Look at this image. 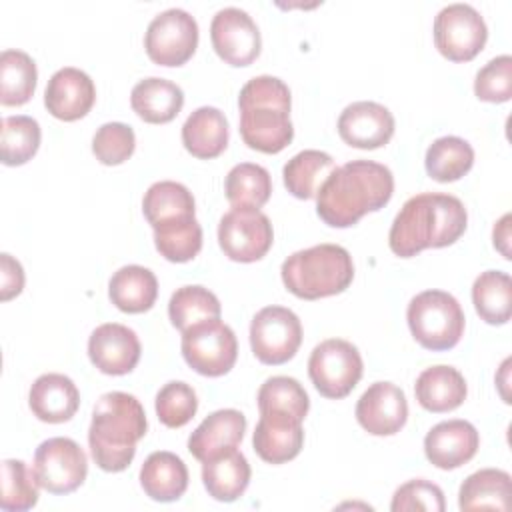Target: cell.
I'll return each instance as SVG.
<instances>
[{"mask_svg":"<svg viewBox=\"0 0 512 512\" xmlns=\"http://www.w3.org/2000/svg\"><path fill=\"white\" fill-rule=\"evenodd\" d=\"M290 104V88L284 80L268 74L248 80L238 96L244 144L264 154L282 152L294 138Z\"/></svg>","mask_w":512,"mask_h":512,"instance_id":"cell-4","label":"cell"},{"mask_svg":"<svg viewBox=\"0 0 512 512\" xmlns=\"http://www.w3.org/2000/svg\"><path fill=\"white\" fill-rule=\"evenodd\" d=\"M146 430V412L136 396L118 390L102 394L88 428V446L96 466L104 472L126 470Z\"/></svg>","mask_w":512,"mask_h":512,"instance_id":"cell-3","label":"cell"},{"mask_svg":"<svg viewBox=\"0 0 512 512\" xmlns=\"http://www.w3.org/2000/svg\"><path fill=\"white\" fill-rule=\"evenodd\" d=\"M182 356L202 376H224L238 356L236 334L220 318L194 324L182 332Z\"/></svg>","mask_w":512,"mask_h":512,"instance_id":"cell-8","label":"cell"},{"mask_svg":"<svg viewBox=\"0 0 512 512\" xmlns=\"http://www.w3.org/2000/svg\"><path fill=\"white\" fill-rule=\"evenodd\" d=\"M40 146V124L32 116H6L0 128V158L6 166L26 164Z\"/></svg>","mask_w":512,"mask_h":512,"instance_id":"cell-37","label":"cell"},{"mask_svg":"<svg viewBox=\"0 0 512 512\" xmlns=\"http://www.w3.org/2000/svg\"><path fill=\"white\" fill-rule=\"evenodd\" d=\"M300 418L282 410H260L252 446L268 464H284L296 458L304 446V428Z\"/></svg>","mask_w":512,"mask_h":512,"instance_id":"cell-17","label":"cell"},{"mask_svg":"<svg viewBox=\"0 0 512 512\" xmlns=\"http://www.w3.org/2000/svg\"><path fill=\"white\" fill-rule=\"evenodd\" d=\"M28 406L38 420L62 424L76 414L80 406V392L72 378L48 372L38 376L30 386Z\"/></svg>","mask_w":512,"mask_h":512,"instance_id":"cell-22","label":"cell"},{"mask_svg":"<svg viewBox=\"0 0 512 512\" xmlns=\"http://www.w3.org/2000/svg\"><path fill=\"white\" fill-rule=\"evenodd\" d=\"M136 148L134 130L124 122L102 124L92 138V152L96 160L106 166H116L126 162Z\"/></svg>","mask_w":512,"mask_h":512,"instance_id":"cell-42","label":"cell"},{"mask_svg":"<svg viewBox=\"0 0 512 512\" xmlns=\"http://www.w3.org/2000/svg\"><path fill=\"white\" fill-rule=\"evenodd\" d=\"M38 480L26 462L16 458L2 460V496L0 506L6 512L30 510L38 502Z\"/></svg>","mask_w":512,"mask_h":512,"instance_id":"cell-39","label":"cell"},{"mask_svg":"<svg viewBox=\"0 0 512 512\" xmlns=\"http://www.w3.org/2000/svg\"><path fill=\"white\" fill-rule=\"evenodd\" d=\"M488 28L480 12L464 2L444 6L434 18V44L452 62H468L480 54Z\"/></svg>","mask_w":512,"mask_h":512,"instance_id":"cell-9","label":"cell"},{"mask_svg":"<svg viewBox=\"0 0 512 512\" xmlns=\"http://www.w3.org/2000/svg\"><path fill=\"white\" fill-rule=\"evenodd\" d=\"M32 470L46 492L70 494L86 480L88 458L72 438L54 436L36 448Z\"/></svg>","mask_w":512,"mask_h":512,"instance_id":"cell-10","label":"cell"},{"mask_svg":"<svg viewBox=\"0 0 512 512\" xmlns=\"http://www.w3.org/2000/svg\"><path fill=\"white\" fill-rule=\"evenodd\" d=\"M112 304L126 314H140L154 306L158 296V280L152 270L128 264L118 268L108 282Z\"/></svg>","mask_w":512,"mask_h":512,"instance_id":"cell-28","label":"cell"},{"mask_svg":"<svg viewBox=\"0 0 512 512\" xmlns=\"http://www.w3.org/2000/svg\"><path fill=\"white\" fill-rule=\"evenodd\" d=\"M510 474L498 468H482L470 474L458 492L460 510H508L510 508Z\"/></svg>","mask_w":512,"mask_h":512,"instance_id":"cell-29","label":"cell"},{"mask_svg":"<svg viewBox=\"0 0 512 512\" xmlns=\"http://www.w3.org/2000/svg\"><path fill=\"white\" fill-rule=\"evenodd\" d=\"M224 192L232 208L258 210L272 194V180L264 166L240 162L226 174Z\"/></svg>","mask_w":512,"mask_h":512,"instance_id":"cell-32","label":"cell"},{"mask_svg":"<svg viewBox=\"0 0 512 512\" xmlns=\"http://www.w3.org/2000/svg\"><path fill=\"white\" fill-rule=\"evenodd\" d=\"M132 110L148 124H166L178 116L184 106V92L178 84L150 76L140 80L130 94Z\"/></svg>","mask_w":512,"mask_h":512,"instance_id":"cell-27","label":"cell"},{"mask_svg":"<svg viewBox=\"0 0 512 512\" xmlns=\"http://www.w3.org/2000/svg\"><path fill=\"white\" fill-rule=\"evenodd\" d=\"M210 40L216 54L230 66L252 64L262 48V38L252 16L236 6L222 8L210 24Z\"/></svg>","mask_w":512,"mask_h":512,"instance_id":"cell-14","label":"cell"},{"mask_svg":"<svg viewBox=\"0 0 512 512\" xmlns=\"http://www.w3.org/2000/svg\"><path fill=\"white\" fill-rule=\"evenodd\" d=\"M250 464L236 448L202 462V482L206 492L218 502L238 500L250 484Z\"/></svg>","mask_w":512,"mask_h":512,"instance_id":"cell-25","label":"cell"},{"mask_svg":"<svg viewBox=\"0 0 512 512\" xmlns=\"http://www.w3.org/2000/svg\"><path fill=\"white\" fill-rule=\"evenodd\" d=\"M302 344L300 318L284 306H266L250 322V346L254 356L268 366L294 358Z\"/></svg>","mask_w":512,"mask_h":512,"instance_id":"cell-12","label":"cell"},{"mask_svg":"<svg viewBox=\"0 0 512 512\" xmlns=\"http://www.w3.org/2000/svg\"><path fill=\"white\" fill-rule=\"evenodd\" d=\"M220 302L214 292L204 286L190 284L178 288L168 302V316L174 328L184 332L186 328L220 318Z\"/></svg>","mask_w":512,"mask_h":512,"instance_id":"cell-36","label":"cell"},{"mask_svg":"<svg viewBox=\"0 0 512 512\" xmlns=\"http://www.w3.org/2000/svg\"><path fill=\"white\" fill-rule=\"evenodd\" d=\"M140 340L136 332L118 322L100 324L88 338L90 362L110 376L132 372L140 360Z\"/></svg>","mask_w":512,"mask_h":512,"instance_id":"cell-16","label":"cell"},{"mask_svg":"<svg viewBox=\"0 0 512 512\" xmlns=\"http://www.w3.org/2000/svg\"><path fill=\"white\" fill-rule=\"evenodd\" d=\"M184 148L200 160L220 156L228 146V120L214 106L196 108L182 124Z\"/></svg>","mask_w":512,"mask_h":512,"instance_id":"cell-24","label":"cell"},{"mask_svg":"<svg viewBox=\"0 0 512 512\" xmlns=\"http://www.w3.org/2000/svg\"><path fill=\"white\" fill-rule=\"evenodd\" d=\"M338 134L352 148L374 150L388 144L392 138L394 116L386 106L378 102H352L340 112Z\"/></svg>","mask_w":512,"mask_h":512,"instance_id":"cell-18","label":"cell"},{"mask_svg":"<svg viewBox=\"0 0 512 512\" xmlns=\"http://www.w3.org/2000/svg\"><path fill=\"white\" fill-rule=\"evenodd\" d=\"M158 420L168 428H182L188 424L198 410V396L186 382L172 380L164 384L156 394Z\"/></svg>","mask_w":512,"mask_h":512,"instance_id":"cell-41","label":"cell"},{"mask_svg":"<svg viewBox=\"0 0 512 512\" xmlns=\"http://www.w3.org/2000/svg\"><path fill=\"white\" fill-rule=\"evenodd\" d=\"M444 508H446V502L440 486L422 478L402 484L394 492L392 504H390L392 512H412V510L444 512Z\"/></svg>","mask_w":512,"mask_h":512,"instance_id":"cell-44","label":"cell"},{"mask_svg":"<svg viewBox=\"0 0 512 512\" xmlns=\"http://www.w3.org/2000/svg\"><path fill=\"white\" fill-rule=\"evenodd\" d=\"M24 288V270L22 264L10 254H0V298L6 302L18 296Z\"/></svg>","mask_w":512,"mask_h":512,"instance_id":"cell-45","label":"cell"},{"mask_svg":"<svg viewBox=\"0 0 512 512\" xmlns=\"http://www.w3.org/2000/svg\"><path fill=\"white\" fill-rule=\"evenodd\" d=\"M362 356L358 348L342 338L320 342L308 358V376L314 388L332 400L348 396L362 378Z\"/></svg>","mask_w":512,"mask_h":512,"instance_id":"cell-7","label":"cell"},{"mask_svg":"<svg viewBox=\"0 0 512 512\" xmlns=\"http://www.w3.org/2000/svg\"><path fill=\"white\" fill-rule=\"evenodd\" d=\"M408 418V402L392 382L370 384L356 402L358 424L374 436H392L400 432Z\"/></svg>","mask_w":512,"mask_h":512,"instance_id":"cell-15","label":"cell"},{"mask_svg":"<svg viewBox=\"0 0 512 512\" xmlns=\"http://www.w3.org/2000/svg\"><path fill=\"white\" fill-rule=\"evenodd\" d=\"M274 242L270 218L260 210L232 208L220 218L218 244L234 262H256L266 256Z\"/></svg>","mask_w":512,"mask_h":512,"instance_id":"cell-13","label":"cell"},{"mask_svg":"<svg viewBox=\"0 0 512 512\" xmlns=\"http://www.w3.org/2000/svg\"><path fill=\"white\" fill-rule=\"evenodd\" d=\"M198 46V24L182 8H168L156 14L144 34V48L160 66L186 64Z\"/></svg>","mask_w":512,"mask_h":512,"instance_id":"cell-11","label":"cell"},{"mask_svg":"<svg viewBox=\"0 0 512 512\" xmlns=\"http://www.w3.org/2000/svg\"><path fill=\"white\" fill-rule=\"evenodd\" d=\"M508 222H510V214H504V216L496 222V226H494V230H492L494 248H498L506 260H510V250H508V242H510V224H508Z\"/></svg>","mask_w":512,"mask_h":512,"instance_id":"cell-46","label":"cell"},{"mask_svg":"<svg viewBox=\"0 0 512 512\" xmlns=\"http://www.w3.org/2000/svg\"><path fill=\"white\" fill-rule=\"evenodd\" d=\"M246 432V416L240 410L224 408L208 414L188 438L190 454L206 462L226 450L236 448Z\"/></svg>","mask_w":512,"mask_h":512,"instance_id":"cell-21","label":"cell"},{"mask_svg":"<svg viewBox=\"0 0 512 512\" xmlns=\"http://www.w3.org/2000/svg\"><path fill=\"white\" fill-rule=\"evenodd\" d=\"M394 192L388 166L352 160L336 166L316 194V212L332 228L354 226L364 214L384 208Z\"/></svg>","mask_w":512,"mask_h":512,"instance_id":"cell-1","label":"cell"},{"mask_svg":"<svg viewBox=\"0 0 512 512\" xmlns=\"http://www.w3.org/2000/svg\"><path fill=\"white\" fill-rule=\"evenodd\" d=\"M468 212L460 198L440 192H422L404 202L396 214L388 244L400 258H410L426 248L454 244L466 230Z\"/></svg>","mask_w":512,"mask_h":512,"instance_id":"cell-2","label":"cell"},{"mask_svg":"<svg viewBox=\"0 0 512 512\" xmlns=\"http://www.w3.org/2000/svg\"><path fill=\"white\" fill-rule=\"evenodd\" d=\"M154 244L170 262H188L202 248V226L194 216L154 226Z\"/></svg>","mask_w":512,"mask_h":512,"instance_id":"cell-38","label":"cell"},{"mask_svg":"<svg viewBox=\"0 0 512 512\" xmlns=\"http://www.w3.org/2000/svg\"><path fill=\"white\" fill-rule=\"evenodd\" d=\"M474 94L478 100L502 104L512 96V58L508 54L486 62L474 80Z\"/></svg>","mask_w":512,"mask_h":512,"instance_id":"cell-43","label":"cell"},{"mask_svg":"<svg viewBox=\"0 0 512 512\" xmlns=\"http://www.w3.org/2000/svg\"><path fill=\"white\" fill-rule=\"evenodd\" d=\"M336 162L328 152L322 150H302L292 156L282 170L284 186L288 192L300 200L316 198L318 190L326 178L334 172Z\"/></svg>","mask_w":512,"mask_h":512,"instance_id":"cell-30","label":"cell"},{"mask_svg":"<svg viewBox=\"0 0 512 512\" xmlns=\"http://www.w3.org/2000/svg\"><path fill=\"white\" fill-rule=\"evenodd\" d=\"M474 164L472 146L460 136L436 138L424 158L426 172L436 182H454L470 172Z\"/></svg>","mask_w":512,"mask_h":512,"instance_id":"cell-33","label":"cell"},{"mask_svg":"<svg viewBox=\"0 0 512 512\" xmlns=\"http://www.w3.org/2000/svg\"><path fill=\"white\" fill-rule=\"evenodd\" d=\"M258 410H282L304 420L310 408L306 390L296 378L272 376L258 390Z\"/></svg>","mask_w":512,"mask_h":512,"instance_id":"cell-40","label":"cell"},{"mask_svg":"<svg viewBox=\"0 0 512 512\" xmlns=\"http://www.w3.org/2000/svg\"><path fill=\"white\" fill-rule=\"evenodd\" d=\"M140 486L156 502H174L188 488V468L168 450L152 452L140 468Z\"/></svg>","mask_w":512,"mask_h":512,"instance_id":"cell-26","label":"cell"},{"mask_svg":"<svg viewBox=\"0 0 512 512\" xmlns=\"http://www.w3.org/2000/svg\"><path fill=\"white\" fill-rule=\"evenodd\" d=\"M414 394L424 410L440 414L456 410L464 402L468 388L464 376L456 368L438 364L420 372L414 384Z\"/></svg>","mask_w":512,"mask_h":512,"instance_id":"cell-23","label":"cell"},{"mask_svg":"<svg viewBox=\"0 0 512 512\" xmlns=\"http://www.w3.org/2000/svg\"><path fill=\"white\" fill-rule=\"evenodd\" d=\"M414 340L432 352L454 348L464 334V312L458 300L444 290L416 294L406 310Z\"/></svg>","mask_w":512,"mask_h":512,"instance_id":"cell-6","label":"cell"},{"mask_svg":"<svg viewBox=\"0 0 512 512\" xmlns=\"http://www.w3.org/2000/svg\"><path fill=\"white\" fill-rule=\"evenodd\" d=\"M480 446V434L468 420H444L424 438V454L436 468L454 470L470 462Z\"/></svg>","mask_w":512,"mask_h":512,"instance_id":"cell-20","label":"cell"},{"mask_svg":"<svg viewBox=\"0 0 512 512\" xmlns=\"http://www.w3.org/2000/svg\"><path fill=\"white\" fill-rule=\"evenodd\" d=\"M38 70L34 60L16 48L0 54V102L4 106L26 104L36 90Z\"/></svg>","mask_w":512,"mask_h":512,"instance_id":"cell-35","label":"cell"},{"mask_svg":"<svg viewBox=\"0 0 512 512\" xmlns=\"http://www.w3.org/2000/svg\"><path fill=\"white\" fill-rule=\"evenodd\" d=\"M142 212L148 224L154 228L164 222L194 216L196 204L192 192L184 184L174 180H160L146 190Z\"/></svg>","mask_w":512,"mask_h":512,"instance_id":"cell-31","label":"cell"},{"mask_svg":"<svg viewBox=\"0 0 512 512\" xmlns=\"http://www.w3.org/2000/svg\"><path fill=\"white\" fill-rule=\"evenodd\" d=\"M96 100V88L92 78L74 66L56 70L44 90L46 110L64 122L84 118Z\"/></svg>","mask_w":512,"mask_h":512,"instance_id":"cell-19","label":"cell"},{"mask_svg":"<svg viewBox=\"0 0 512 512\" xmlns=\"http://www.w3.org/2000/svg\"><path fill=\"white\" fill-rule=\"evenodd\" d=\"M472 302L488 324H506L512 312V282L502 270H486L472 284Z\"/></svg>","mask_w":512,"mask_h":512,"instance_id":"cell-34","label":"cell"},{"mask_svg":"<svg viewBox=\"0 0 512 512\" xmlns=\"http://www.w3.org/2000/svg\"><path fill=\"white\" fill-rule=\"evenodd\" d=\"M282 282L302 300L344 292L354 278L352 256L338 244H316L290 254L280 268Z\"/></svg>","mask_w":512,"mask_h":512,"instance_id":"cell-5","label":"cell"}]
</instances>
